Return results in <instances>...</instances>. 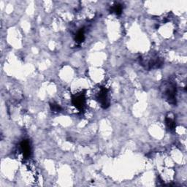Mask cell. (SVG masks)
Returning <instances> with one entry per match:
<instances>
[{"mask_svg":"<svg viewBox=\"0 0 187 187\" xmlns=\"http://www.w3.org/2000/svg\"><path fill=\"white\" fill-rule=\"evenodd\" d=\"M162 90L164 97L169 103H176V86L173 82L168 81L164 83Z\"/></svg>","mask_w":187,"mask_h":187,"instance_id":"obj_1","label":"cell"},{"mask_svg":"<svg viewBox=\"0 0 187 187\" xmlns=\"http://www.w3.org/2000/svg\"><path fill=\"white\" fill-rule=\"evenodd\" d=\"M108 90L106 88L102 87L100 88L99 92H98L97 94V99L99 101V102L101 104V106L103 108H107L110 104V102H109V99L108 97Z\"/></svg>","mask_w":187,"mask_h":187,"instance_id":"obj_2","label":"cell"},{"mask_svg":"<svg viewBox=\"0 0 187 187\" xmlns=\"http://www.w3.org/2000/svg\"><path fill=\"white\" fill-rule=\"evenodd\" d=\"M72 104L78 110H83L84 105H85V94L82 93L77 94L72 97Z\"/></svg>","mask_w":187,"mask_h":187,"instance_id":"obj_3","label":"cell"},{"mask_svg":"<svg viewBox=\"0 0 187 187\" xmlns=\"http://www.w3.org/2000/svg\"><path fill=\"white\" fill-rule=\"evenodd\" d=\"M21 150L23 153L24 157L28 158L31 153V146L28 140H24L21 143Z\"/></svg>","mask_w":187,"mask_h":187,"instance_id":"obj_4","label":"cell"},{"mask_svg":"<svg viewBox=\"0 0 187 187\" xmlns=\"http://www.w3.org/2000/svg\"><path fill=\"white\" fill-rule=\"evenodd\" d=\"M84 39H85L84 29H81L77 31L76 35H75V41H76L77 43H81L82 42H83Z\"/></svg>","mask_w":187,"mask_h":187,"instance_id":"obj_5","label":"cell"},{"mask_svg":"<svg viewBox=\"0 0 187 187\" xmlns=\"http://www.w3.org/2000/svg\"><path fill=\"white\" fill-rule=\"evenodd\" d=\"M166 125H167V127L170 131H173L175 130V122L173 119H171V118H169V117H167L166 118Z\"/></svg>","mask_w":187,"mask_h":187,"instance_id":"obj_6","label":"cell"},{"mask_svg":"<svg viewBox=\"0 0 187 187\" xmlns=\"http://www.w3.org/2000/svg\"><path fill=\"white\" fill-rule=\"evenodd\" d=\"M122 10H123V8H122V5L120 4H115L111 8V12L115 13L116 15H120L121 14Z\"/></svg>","mask_w":187,"mask_h":187,"instance_id":"obj_7","label":"cell"},{"mask_svg":"<svg viewBox=\"0 0 187 187\" xmlns=\"http://www.w3.org/2000/svg\"><path fill=\"white\" fill-rule=\"evenodd\" d=\"M50 106H51V110H52L53 112H59V111H61V107H60L59 104L56 103H51Z\"/></svg>","mask_w":187,"mask_h":187,"instance_id":"obj_8","label":"cell"}]
</instances>
